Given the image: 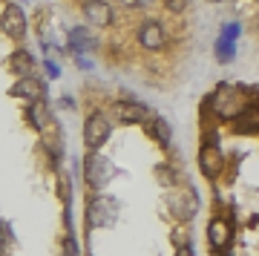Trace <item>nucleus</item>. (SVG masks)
Returning a JSON list of instances; mask_svg holds the SVG:
<instances>
[{"label":"nucleus","instance_id":"1","mask_svg":"<svg viewBox=\"0 0 259 256\" xmlns=\"http://www.w3.org/2000/svg\"><path fill=\"white\" fill-rule=\"evenodd\" d=\"M83 176H87V184H90L93 190H104V187L118 176V170H115V164H112L110 158H104L101 153H90L87 161H83Z\"/></svg>","mask_w":259,"mask_h":256},{"label":"nucleus","instance_id":"2","mask_svg":"<svg viewBox=\"0 0 259 256\" xmlns=\"http://www.w3.org/2000/svg\"><path fill=\"white\" fill-rule=\"evenodd\" d=\"M110 133H112V124L104 112H93L87 124H83V144L90 147V153H98L107 141H110Z\"/></svg>","mask_w":259,"mask_h":256},{"label":"nucleus","instance_id":"3","mask_svg":"<svg viewBox=\"0 0 259 256\" xmlns=\"http://www.w3.org/2000/svg\"><path fill=\"white\" fill-rule=\"evenodd\" d=\"M170 210H173V216L179 222H190L196 216V210H199V196H196V190L190 184H182V187H176V190L170 193Z\"/></svg>","mask_w":259,"mask_h":256},{"label":"nucleus","instance_id":"4","mask_svg":"<svg viewBox=\"0 0 259 256\" xmlns=\"http://www.w3.org/2000/svg\"><path fill=\"white\" fill-rule=\"evenodd\" d=\"M115 199L110 196H95L90 204H87V222H90V228H110L112 222H115Z\"/></svg>","mask_w":259,"mask_h":256},{"label":"nucleus","instance_id":"5","mask_svg":"<svg viewBox=\"0 0 259 256\" xmlns=\"http://www.w3.org/2000/svg\"><path fill=\"white\" fill-rule=\"evenodd\" d=\"M26 15H23V9H20L18 3H9L6 9H3V15H0V32L3 35H9L12 40H23L26 37Z\"/></svg>","mask_w":259,"mask_h":256},{"label":"nucleus","instance_id":"6","mask_svg":"<svg viewBox=\"0 0 259 256\" xmlns=\"http://www.w3.org/2000/svg\"><path fill=\"white\" fill-rule=\"evenodd\" d=\"M222 164H225V156H222V150H219V141H216V136H207V141L199 150V167H202V173L207 179H216Z\"/></svg>","mask_w":259,"mask_h":256},{"label":"nucleus","instance_id":"7","mask_svg":"<svg viewBox=\"0 0 259 256\" xmlns=\"http://www.w3.org/2000/svg\"><path fill=\"white\" fill-rule=\"evenodd\" d=\"M112 115L124 124H147L153 112L139 101H118V104H112Z\"/></svg>","mask_w":259,"mask_h":256},{"label":"nucleus","instance_id":"8","mask_svg":"<svg viewBox=\"0 0 259 256\" xmlns=\"http://www.w3.org/2000/svg\"><path fill=\"white\" fill-rule=\"evenodd\" d=\"M12 95L35 104V101L47 98V83L40 81V78H35V75H26V78H18V83L12 87Z\"/></svg>","mask_w":259,"mask_h":256},{"label":"nucleus","instance_id":"9","mask_svg":"<svg viewBox=\"0 0 259 256\" xmlns=\"http://www.w3.org/2000/svg\"><path fill=\"white\" fill-rule=\"evenodd\" d=\"M81 12H83V18H87V23L95 29H104L112 23V9L107 0H83Z\"/></svg>","mask_w":259,"mask_h":256},{"label":"nucleus","instance_id":"10","mask_svg":"<svg viewBox=\"0 0 259 256\" xmlns=\"http://www.w3.org/2000/svg\"><path fill=\"white\" fill-rule=\"evenodd\" d=\"M231 121H233V130L242 133V136H253V133H259V104H245Z\"/></svg>","mask_w":259,"mask_h":256},{"label":"nucleus","instance_id":"11","mask_svg":"<svg viewBox=\"0 0 259 256\" xmlns=\"http://www.w3.org/2000/svg\"><path fill=\"white\" fill-rule=\"evenodd\" d=\"M139 44L144 46V49H161V46L167 44V35H164V26L158 23V20H144L139 29Z\"/></svg>","mask_w":259,"mask_h":256},{"label":"nucleus","instance_id":"12","mask_svg":"<svg viewBox=\"0 0 259 256\" xmlns=\"http://www.w3.org/2000/svg\"><path fill=\"white\" fill-rule=\"evenodd\" d=\"M29 121H32V127L40 130V133H47L49 127H55V121H52V112L44 101H35V104H29Z\"/></svg>","mask_w":259,"mask_h":256},{"label":"nucleus","instance_id":"13","mask_svg":"<svg viewBox=\"0 0 259 256\" xmlns=\"http://www.w3.org/2000/svg\"><path fill=\"white\" fill-rule=\"evenodd\" d=\"M147 130H150V136L156 138L161 147H170V141H173V130H170V124H167L161 115H150Z\"/></svg>","mask_w":259,"mask_h":256},{"label":"nucleus","instance_id":"14","mask_svg":"<svg viewBox=\"0 0 259 256\" xmlns=\"http://www.w3.org/2000/svg\"><path fill=\"white\" fill-rule=\"evenodd\" d=\"M207 239H210L213 247H225L231 242V225L225 219H213L210 228H207Z\"/></svg>","mask_w":259,"mask_h":256},{"label":"nucleus","instance_id":"15","mask_svg":"<svg viewBox=\"0 0 259 256\" xmlns=\"http://www.w3.org/2000/svg\"><path fill=\"white\" fill-rule=\"evenodd\" d=\"M233 55H236V40L219 32V37H216V61L219 64H231Z\"/></svg>","mask_w":259,"mask_h":256},{"label":"nucleus","instance_id":"16","mask_svg":"<svg viewBox=\"0 0 259 256\" xmlns=\"http://www.w3.org/2000/svg\"><path fill=\"white\" fill-rule=\"evenodd\" d=\"M9 64L15 66V72H20V78H26V75L35 72V58L29 55L26 49H18V52L9 58Z\"/></svg>","mask_w":259,"mask_h":256},{"label":"nucleus","instance_id":"17","mask_svg":"<svg viewBox=\"0 0 259 256\" xmlns=\"http://www.w3.org/2000/svg\"><path fill=\"white\" fill-rule=\"evenodd\" d=\"M90 46H93V37L87 35V29H83V26L69 29V49H72L75 55H81V52H87Z\"/></svg>","mask_w":259,"mask_h":256},{"label":"nucleus","instance_id":"18","mask_svg":"<svg viewBox=\"0 0 259 256\" xmlns=\"http://www.w3.org/2000/svg\"><path fill=\"white\" fill-rule=\"evenodd\" d=\"M12 242H15V239H12L9 225H6V222H0V250H6V247H9Z\"/></svg>","mask_w":259,"mask_h":256},{"label":"nucleus","instance_id":"19","mask_svg":"<svg viewBox=\"0 0 259 256\" xmlns=\"http://www.w3.org/2000/svg\"><path fill=\"white\" fill-rule=\"evenodd\" d=\"M61 256H81V250H78V242H75L72 236L64 239V250H61Z\"/></svg>","mask_w":259,"mask_h":256},{"label":"nucleus","instance_id":"20","mask_svg":"<svg viewBox=\"0 0 259 256\" xmlns=\"http://www.w3.org/2000/svg\"><path fill=\"white\" fill-rule=\"evenodd\" d=\"M187 9V0H167V12H173V15H179V12Z\"/></svg>","mask_w":259,"mask_h":256},{"label":"nucleus","instance_id":"21","mask_svg":"<svg viewBox=\"0 0 259 256\" xmlns=\"http://www.w3.org/2000/svg\"><path fill=\"white\" fill-rule=\"evenodd\" d=\"M121 3H124L127 9H141V6H147L150 0H121Z\"/></svg>","mask_w":259,"mask_h":256},{"label":"nucleus","instance_id":"22","mask_svg":"<svg viewBox=\"0 0 259 256\" xmlns=\"http://www.w3.org/2000/svg\"><path fill=\"white\" fill-rule=\"evenodd\" d=\"M176 256H193V247H190V245H182V247L176 250Z\"/></svg>","mask_w":259,"mask_h":256},{"label":"nucleus","instance_id":"23","mask_svg":"<svg viewBox=\"0 0 259 256\" xmlns=\"http://www.w3.org/2000/svg\"><path fill=\"white\" fill-rule=\"evenodd\" d=\"M0 256H9V253H6V250H0Z\"/></svg>","mask_w":259,"mask_h":256}]
</instances>
